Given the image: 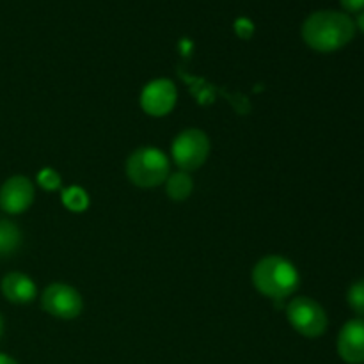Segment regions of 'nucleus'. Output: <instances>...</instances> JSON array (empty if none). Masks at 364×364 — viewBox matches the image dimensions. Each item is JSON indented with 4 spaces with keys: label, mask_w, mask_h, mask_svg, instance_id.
I'll return each mask as SVG.
<instances>
[{
    "label": "nucleus",
    "mask_w": 364,
    "mask_h": 364,
    "mask_svg": "<svg viewBox=\"0 0 364 364\" xmlns=\"http://www.w3.org/2000/svg\"><path fill=\"white\" fill-rule=\"evenodd\" d=\"M2 331H4V320L2 316H0V336H2Z\"/></svg>",
    "instance_id": "20"
},
{
    "label": "nucleus",
    "mask_w": 364,
    "mask_h": 364,
    "mask_svg": "<svg viewBox=\"0 0 364 364\" xmlns=\"http://www.w3.org/2000/svg\"><path fill=\"white\" fill-rule=\"evenodd\" d=\"M21 244V233L16 224L0 220V256L13 255Z\"/></svg>",
    "instance_id": "12"
},
{
    "label": "nucleus",
    "mask_w": 364,
    "mask_h": 364,
    "mask_svg": "<svg viewBox=\"0 0 364 364\" xmlns=\"http://www.w3.org/2000/svg\"><path fill=\"white\" fill-rule=\"evenodd\" d=\"M340 2L345 9L352 11V13H355V11H361L364 7V0H340Z\"/></svg>",
    "instance_id": "17"
},
{
    "label": "nucleus",
    "mask_w": 364,
    "mask_h": 364,
    "mask_svg": "<svg viewBox=\"0 0 364 364\" xmlns=\"http://www.w3.org/2000/svg\"><path fill=\"white\" fill-rule=\"evenodd\" d=\"M288 320L299 334L318 338L327 329V315L322 306L309 297H295L287 308Z\"/></svg>",
    "instance_id": "4"
},
{
    "label": "nucleus",
    "mask_w": 364,
    "mask_h": 364,
    "mask_svg": "<svg viewBox=\"0 0 364 364\" xmlns=\"http://www.w3.org/2000/svg\"><path fill=\"white\" fill-rule=\"evenodd\" d=\"M355 23L348 14L338 11H316L306 18L302 38L316 52H334L354 39Z\"/></svg>",
    "instance_id": "1"
},
{
    "label": "nucleus",
    "mask_w": 364,
    "mask_h": 364,
    "mask_svg": "<svg viewBox=\"0 0 364 364\" xmlns=\"http://www.w3.org/2000/svg\"><path fill=\"white\" fill-rule=\"evenodd\" d=\"M2 294L7 301L14 304H28L36 299V284L28 276L21 272H11L2 279Z\"/></svg>",
    "instance_id": "10"
},
{
    "label": "nucleus",
    "mask_w": 364,
    "mask_h": 364,
    "mask_svg": "<svg viewBox=\"0 0 364 364\" xmlns=\"http://www.w3.org/2000/svg\"><path fill=\"white\" fill-rule=\"evenodd\" d=\"M0 364H18V363L14 361L13 358H9V355H6V354H0Z\"/></svg>",
    "instance_id": "18"
},
{
    "label": "nucleus",
    "mask_w": 364,
    "mask_h": 364,
    "mask_svg": "<svg viewBox=\"0 0 364 364\" xmlns=\"http://www.w3.org/2000/svg\"><path fill=\"white\" fill-rule=\"evenodd\" d=\"M38 183L41 185L45 191H57L60 187V176L59 173H55L53 169L46 167L41 173L38 174Z\"/></svg>",
    "instance_id": "15"
},
{
    "label": "nucleus",
    "mask_w": 364,
    "mask_h": 364,
    "mask_svg": "<svg viewBox=\"0 0 364 364\" xmlns=\"http://www.w3.org/2000/svg\"><path fill=\"white\" fill-rule=\"evenodd\" d=\"M338 354L348 364L364 363V320H350L338 336Z\"/></svg>",
    "instance_id": "9"
},
{
    "label": "nucleus",
    "mask_w": 364,
    "mask_h": 364,
    "mask_svg": "<svg viewBox=\"0 0 364 364\" xmlns=\"http://www.w3.org/2000/svg\"><path fill=\"white\" fill-rule=\"evenodd\" d=\"M41 306L48 315L63 320H73L84 309V301L82 295L70 284L53 283L43 291Z\"/></svg>",
    "instance_id": "6"
},
{
    "label": "nucleus",
    "mask_w": 364,
    "mask_h": 364,
    "mask_svg": "<svg viewBox=\"0 0 364 364\" xmlns=\"http://www.w3.org/2000/svg\"><path fill=\"white\" fill-rule=\"evenodd\" d=\"M63 203L71 212H84L89 206L87 192L80 187H70L68 191L63 192Z\"/></svg>",
    "instance_id": "13"
},
{
    "label": "nucleus",
    "mask_w": 364,
    "mask_h": 364,
    "mask_svg": "<svg viewBox=\"0 0 364 364\" xmlns=\"http://www.w3.org/2000/svg\"><path fill=\"white\" fill-rule=\"evenodd\" d=\"M176 85L167 78L151 80L141 92V107L148 116H167L176 105Z\"/></svg>",
    "instance_id": "7"
},
{
    "label": "nucleus",
    "mask_w": 364,
    "mask_h": 364,
    "mask_svg": "<svg viewBox=\"0 0 364 364\" xmlns=\"http://www.w3.org/2000/svg\"><path fill=\"white\" fill-rule=\"evenodd\" d=\"M210 153V139L205 132L198 128H188L181 132L173 142L174 162L180 169L196 171L206 162Z\"/></svg>",
    "instance_id": "5"
},
{
    "label": "nucleus",
    "mask_w": 364,
    "mask_h": 364,
    "mask_svg": "<svg viewBox=\"0 0 364 364\" xmlns=\"http://www.w3.org/2000/svg\"><path fill=\"white\" fill-rule=\"evenodd\" d=\"M252 31H255V27H252L251 21H247V20H238L237 21V32L240 36H244V38L251 36Z\"/></svg>",
    "instance_id": "16"
},
{
    "label": "nucleus",
    "mask_w": 364,
    "mask_h": 364,
    "mask_svg": "<svg viewBox=\"0 0 364 364\" xmlns=\"http://www.w3.org/2000/svg\"><path fill=\"white\" fill-rule=\"evenodd\" d=\"M359 27L364 31V14H361V18H359Z\"/></svg>",
    "instance_id": "19"
},
{
    "label": "nucleus",
    "mask_w": 364,
    "mask_h": 364,
    "mask_svg": "<svg viewBox=\"0 0 364 364\" xmlns=\"http://www.w3.org/2000/svg\"><path fill=\"white\" fill-rule=\"evenodd\" d=\"M127 174L137 187H159L169 178V160L156 148H139L128 156Z\"/></svg>",
    "instance_id": "3"
},
{
    "label": "nucleus",
    "mask_w": 364,
    "mask_h": 364,
    "mask_svg": "<svg viewBox=\"0 0 364 364\" xmlns=\"http://www.w3.org/2000/svg\"><path fill=\"white\" fill-rule=\"evenodd\" d=\"M252 283L259 294L270 299L290 297L299 288V272L294 263L281 256H267L252 269Z\"/></svg>",
    "instance_id": "2"
},
{
    "label": "nucleus",
    "mask_w": 364,
    "mask_h": 364,
    "mask_svg": "<svg viewBox=\"0 0 364 364\" xmlns=\"http://www.w3.org/2000/svg\"><path fill=\"white\" fill-rule=\"evenodd\" d=\"M166 181L167 196H169L173 201H185V199L192 194V187H194V185H192V178L188 176L185 171L171 174Z\"/></svg>",
    "instance_id": "11"
},
{
    "label": "nucleus",
    "mask_w": 364,
    "mask_h": 364,
    "mask_svg": "<svg viewBox=\"0 0 364 364\" xmlns=\"http://www.w3.org/2000/svg\"><path fill=\"white\" fill-rule=\"evenodd\" d=\"M34 201V185L25 176H13L0 188V208L11 215L25 212Z\"/></svg>",
    "instance_id": "8"
},
{
    "label": "nucleus",
    "mask_w": 364,
    "mask_h": 364,
    "mask_svg": "<svg viewBox=\"0 0 364 364\" xmlns=\"http://www.w3.org/2000/svg\"><path fill=\"white\" fill-rule=\"evenodd\" d=\"M348 304L359 316H364V279L355 281L350 287V290H348Z\"/></svg>",
    "instance_id": "14"
}]
</instances>
